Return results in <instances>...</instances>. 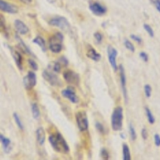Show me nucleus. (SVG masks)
<instances>
[{"mask_svg": "<svg viewBox=\"0 0 160 160\" xmlns=\"http://www.w3.org/2000/svg\"><path fill=\"white\" fill-rule=\"evenodd\" d=\"M48 141L51 148L56 152L60 154H68L70 152V147L62 135L58 131L53 133L48 137Z\"/></svg>", "mask_w": 160, "mask_h": 160, "instance_id": "f257e3e1", "label": "nucleus"}, {"mask_svg": "<svg viewBox=\"0 0 160 160\" xmlns=\"http://www.w3.org/2000/svg\"><path fill=\"white\" fill-rule=\"evenodd\" d=\"M111 125L113 131H119L123 125V109L122 107H116L114 109L111 118Z\"/></svg>", "mask_w": 160, "mask_h": 160, "instance_id": "f03ea898", "label": "nucleus"}, {"mask_svg": "<svg viewBox=\"0 0 160 160\" xmlns=\"http://www.w3.org/2000/svg\"><path fill=\"white\" fill-rule=\"evenodd\" d=\"M64 36L61 32H56L53 35L48 41V49L52 53L58 54L62 50V42Z\"/></svg>", "mask_w": 160, "mask_h": 160, "instance_id": "7ed1b4c3", "label": "nucleus"}, {"mask_svg": "<svg viewBox=\"0 0 160 160\" xmlns=\"http://www.w3.org/2000/svg\"><path fill=\"white\" fill-rule=\"evenodd\" d=\"M48 24L52 27L58 28L62 31L68 32L71 29V25L68 20L63 16H55L48 21Z\"/></svg>", "mask_w": 160, "mask_h": 160, "instance_id": "20e7f679", "label": "nucleus"}, {"mask_svg": "<svg viewBox=\"0 0 160 160\" xmlns=\"http://www.w3.org/2000/svg\"><path fill=\"white\" fill-rule=\"evenodd\" d=\"M75 120H76L77 127L81 132L88 131L89 128V122H88V115L86 111H77L75 114Z\"/></svg>", "mask_w": 160, "mask_h": 160, "instance_id": "39448f33", "label": "nucleus"}, {"mask_svg": "<svg viewBox=\"0 0 160 160\" xmlns=\"http://www.w3.org/2000/svg\"><path fill=\"white\" fill-rule=\"evenodd\" d=\"M57 73L53 72V71L48 70H44L42 71V77L44 79L48 82L52 87H61L62 86V82L60 78H58Z\"/></svg>", "mask_w": 160, "mask_h": 160, "instance_id": "423d86ee", "label": "nucleus"}, {"mask_svg": "<svg viewBox=\"0 0 160 160\" xmlns=\"http://www.w3.org/2000/svg\"><path fill=\"white\" fill-rule=\"evenodd\" d=\"M62 77L68 83L71 84L73 86H76V87L79 85V75L72 70H67V71H64L63 74H62Z\"/></svg>", "mask_w": 160, "mask_h": 160, "instance_id": "0eeeda50", "label": "nucleus"}, {"mask_svg": "<svg viewBox=\"0 0 160 160\" xmlns=\"http://www.w3.org/2000/svg\"><path fill=\"white\" fill-rule=\"evenodd\" d=\"M61 95H62V97L68 99L70 102L74 104L78 103L79 102L78 97L76 95V91H75V88L72 87V86H68L65 89L62 90V92H61Z\"/></svg>", "mask_w": 160, "mask_h": 160, "instance_id": "6e6552de", "label": "nucleus"}, {"mask_svg": "<svg viewBox=\"0 0 160 160\" xmlns=\"http://www.w3.org/2000/svg\"><path fill=\"white\" fill-rule=\"evenodd\" d=\"M24 88L27 90L33 89L37 84V75L34 71H28L27 75L23 78L22 80Z\"/></svg>", "mask_w": 160, "mask_h": 160, "instance_id": "1a4fd4ad", "label": "nucleus"}, {"mask_svg": "<svg viewBox=\"0 0 160 160\" xmlns=\"http://www.w3.org/2000/svg\"><path fill=\"white\" fill-rule=\"evenodd\" d=\"M108 61L111 65V68L115 71H117L118 70V67L117 65V56H118V51L115 49L112 46H108Z\"/></svg>", "mask_w": 160, "mask_h": 160, "instance_id": "9d476101", "label": "nucleus"}, {"mask_svg": "<svg viewBox=\"0 0 160 160\" xmlns=\"http://www.w3.org/2000/svg\"><path fill=\"white\" fill-rule=\"evenodd\" d=\"M118 73H119L120 83H121V88H122V95H123L126 102H128V91H127V79H126L125 70H124V68L122 67V65L118 66Z\"/></svg>", "mask_w": 160, "mask_h": 160, "instance_id": "9b49d317", "label": "nucleus"}, {"mask_svg": "<svg viewBox=\"0 0 160 160\" xmlns=\"http://www.w3.org/2000/svg\"><path fill=\"white\" fill-rule=\"evenodd\" d=\"M89 9L96 16H102L107 13V8L98 2H90Z\"/></svg>", "mask_w": 160, "mask_h": 160, "instance_id": "f8f14e48", "label": "nucleus"}, {"mask_svg": "<svg viewBox=\"0 0 160 160\" xmlns=\"http://www.w3.org/2000/svg\"><path fill=\"white\" fill-rule=\"evenodd\" d=\"M0 10L8 14H16L18 12V8L16 6L6 2L4 0H0Z\"/></svg>", "mask_w": 160, "mask_h": 160, "instance_id": "ddd939ff", "label": "nucleus"}, {"mask_svg": "<svg viewBox=\"0 0 160 160\" xmlns=\"http://www.w3.org/2000/svg\"><path fill=\"white\" fill-rule=\"evenodd\" d=\"M14 25H15V30H16L17 33L21 35H27V34L30 31V29L28 26L26 25L22 21H21V20L19 19L15 20Z\"/></svg>", "mask_w": 160, "mask_h": 160, "instance_id": "4468645a", "label": "nucleus"}, {"mask_svg": "<svg viewBox=\"0 0 160 160\" xmlns=\"http://www.w3.org/2000/svg\"><path fill=\"white\" fill-rule=\"evenodd\" d=\"M9 48L15 64H16V66L20 71H22V56L21 55V53L17 51L16 49H14L13 48H11V47H10Z\"/></svg>", "mask_w": 160, "mask_h": 160, "instance_id": "2eb2a0df", "label": "nucleus"}, {"mask_svg": "<svg viewBox=\"0 0 160 160\" xmlns=\"http://www.w3.org/2000/svg\"><path fill=\"white\" fill-rule=\"evenodd\" d=\"M18 35H19V34H18V33L15 34V38L18 41V47H19L20 50H21L24 54H27V55H31V56L35 57V55H34V54L32 53V51H31V49L29 48V47L24 42L23 40L20 38V36Z\"/></svg>", "mask_w": 160, "mask_h": 160, "instance_id": "dca6fc26", "label": "nucleus"}, {"mask_svg": "<svg viewBox=\"0 0 160 160\" xmlns=\"http://www.w3.org/2000/svg\"><path fill=\"white\" fill-rule=\"evenodd\" d=\"M87 57L89 58L90 59H91L94 62H98L102 56H101V54L98 52H97L95 49L91 47H90L88 49V51H87Z\"/></svg>", "mask_w": 160, "mask_h": 160, "instance_id": "f3484780", "label": "nucleus"}, {"mask_svg": "<svg viewBox=\"0 0 160 160\" xmlns=\"http://www.w3.org/2000/svg\"><path fill=\"white\" fill-rule=\"evenodd\" d=\"M35 134H36V139L38 143L39 144L40 146H42L46 141V133L44 129L40 127V128H38V129L36 130Z\"/></svg>", "mask_w": 160, "mask_h": 160, "instance_id": "a211bd4d", "label": "nucleus"}, {"mask_svg": "<svg viewBox=\"0 0 160 160\" xmlns=\"http://www.w3.org/2000/svg\"><path fill=\"white\" fill-rule=\"evenodd\" d=\"M33 43L37 44V45L41 48L42 51L43 52H46L47 50H48V48H47V43H46V41L44 40V38L42 37H41L40 35H37L34 39H33Z\"/></svg>", "mask_w": 160, "mask_h": 160, "instance_id": "6ab92c4d", "label": "nucleus"}, {"mask_svg": "<svg viewBox=\"0 0 160 160\" xmlns=\"http://www.w3.org/2000/svg\"><path fill=\"white\" fill-rule=\"evenodd\" d=\"M0 141H1V143H2L4 151L6 153H9L11 151V140L8 138H7V137L4 136L3 135H0Z\"/></svg>", "mask_w": 160, "mask_h": 160, "instance_id": "aec40b11", "label": "nucleus"}, {"mask_svg": "<svg viewBox=\"0 0 160 160\" xmlns=\"http://www.w3.org/2000/svg\"><path fill=\"white\" fill-rule=\"evenodd\" d=\"M48 69L50 70V71H53V72L55 73H59L60 71H61V69H62V65L60 64V62H58V60L57 61H55V62H51V63L49 64V65L48 66Z\"/></svg>", "mask_w": 160, "mask_h": 160, "instance_id": "412c9836", "label": "nucleus"}, {"mask_svg": "<svg viewBox=\"0 0 160 160\" xmlns=\"http://www.w3.org/2000/svg\"><path fill=\"white\" fill-rule=\"evenodd\" d=\"M122 159L123 160H131V155L130 148L128 144H122Z\"/></svg>", "mask_w": 160, "mask_h": 160, "instance_id": "4be33fe9", "label": "nucleus"}, {"mask_svg": "<svg viewBox=\"0 0 160 160\" xmlns=\"http://www.w3.org/2000/svg\"><path fill=\"white\" fill-rule=\"evenodd\" d=\"M31 113H32V116L35 119H38L40 118L41 113L38 106L37 103H33L31 105Z\"/></svg>", "mask_w": 160, "mask_h": 160, "instance_id": "5701e85b", "label": "nucleus"}, {"mask_svg": "<svg viewBox=\"0 0 160 160\" xmlns=\"http://www.w3.org/2000/svg\"><path fill=\"white\" fill-rule=\"evenodd\" d=\"M13 118H14V120H15V123H16L18 129H19L20 131H23L24 127H23V124H22V120H21V118H20V117L18 116V115L16 112H15L14 114H13Z\"/></svg>", "mask_w": 160, "mask_h": 160, "instance_id": "b1692460", "label": "nucleus"}, {"mask_svg": "<svg viewBox=\"0 0 160 160\" xmlns=\"http://www.w3.org/2000/svg\"><path fill=\"white\" fill-rule=\"evenodd\" d=\"M0 18H1V30H2V35H3V36L5 37L6 38H8V35H9V33H8V28H7V27H6L5 25V22H4V18L3 16H2V15H0Z\"/></svg>", "mask_w": 160, "mask_h": 160, "instance_id": "393cba45", "label": "nucleus"}, {"mask_svg": "<svg viewBox=\"0 0 160 160\" xmlns=\"http://www.w3.org/2000/svg\"><path fill=\"white\" fill-rule=\"evenodd\" d=\"M145 111H146V115H147V118H148V122L150 124H154L155 122V118L153 115V114L151 113V110L148 108H145Z\"/></svg>", "mask_w": 160, "mask_h": 160, "instance_id": "a878e982", "label": "nucleus"}, {"mask_svg": "<svg viewBox=\"0 0 160 160\" xmlns=\"http://www.w3.org/2000/svg\"><path fill=\"white\" fill-rule=\"evenodd\" d=\"M129 134L131 141H135L137 138V134L136 131H135V128H134V126H133L132 124H130L129 125Z\"/></svg>", "mask_w": 160, "mask_h": 160, "instance_id": "bb28decb", "label": "nucleus"}, {"mask_svg": "<svg viewBox=\"0 0 160 160\" xmlns=\"http://www.w3.org/2000/svg\"><path fill=\"white\" fill-rule=\"evenodd\" d=\"M124 46H125V48L128 50V51H131V52H135V48L134 44L128 39H125L124 40Z\"/></svg>", "mask_w": 160, "mask_h": 160, "instance_id": "cd10ccee", "label": "nucleus"}, {"mask_svg": "<svg viewBox=\"0 0 160 160\" xmlns=\"http://www.w3.org/2000/svg\"><path fill=\"white\" fill-rule=\"evenodd\" d=\"M99 155L102 159H104V160L110 159V154L109 152H108V150L106 149V148H102V149L100 150Z\"/></svg>", "mask_w": 160, "mask_h": 160, "instance_id": "c85d7f7f", "label": "nucleus"}, {"mask_svg": "<svg viewBox=\"0 0 160 160\" xmlns=\"http://www.w3.org/2000/svg\"><path fill=\"white\" fill-rule=\"evenodd\" d=\"M95 128H96L97 131H98L100 134H102V135H105L106 134L105 128H104V126L102 125L101 122H95Z\"/></svg>", "mask_w": 160, "mask_h": 160, "instance_id": "c756f323", "label": "nucleus"}, {"mask_svg": "<svg viewBox=\"0 0 160 160\" xmlns=\"http://www.w3.org/2000/svg\"><path fill=\"white\" fill-rule=\"evenodd\" d=\"M151 92H152V88H151V85L149 84H146L144 86V94H145L147 98H150L151 95Z\"/></svg>", "mask_w": 160, "mask_h": 160, "instance_id": "7c9ffc66", "label": "nucleus"}, {"mask_svg": "<svg viewBox=\"0 0 160 160\" xmlns=\"http://www.w3.org/2000/svg\"><path fill=\"white\" fill-rule=\"evenodd\" d=\"M94 38H95V41H96L97 43H101L103 40V35H102V33L100 32H95L94 34Z\"/></svg>", "mask_w": 160, "mask_h": 160, "instance_id": "2f4dec72", "label": "nucleus"}, {"mask_svg": "<svg viewBox=\"0 0 160 160\" xmlns=\"http://www.w3.org/2000/svg\"><path fill=\"white\" fill-rule=\"evenodd\" d=\"M28 64H29L30 68H31V69L34 70V71H38V66L35 60L31 59V58H30V59L28 60Z\"/></svg>", "mask_w": 160, "mask_h": 160, "instance_id": "473e14b6", "label": "nucleus"}, {"mask_svg": "<svg viewBox=\"0 0 160 160\" xmlns=\"http://www.w3.org/2000/svg\"><path fill=\"white\" fill-rule=\"evenodd\" d=\"M58 61L60 62V64L62 65V68H67V67L68 66V63H69V62H68V59L66 58L65 56L60 57V58L58 59Z\"/></svg>", "mask_w": 160, "mask_h": 160, "instance_id": "72a5a7b5", "label": "nucleus"}, {"mask_svg": "<svg viewBox=\"0 0 160 160\" xmlns=\"http://www.w3.org/2000/svg\"><path fill=\"white\" fill-rule=\"evenodd\" d=\"M143 28L144 30L148 32V34L150 36L154 37V35H155V34H154V31H153V29L151 28V26L148 25V24H143Z\"/></svg>", "mask_w": 160, "mask_h": 160, "instance_id": "f704fd0d", "label": "nucleus"}, {"mask_svg": "<svg viewBox=\"0 0 160 160\" xmlns=\"http://www.w3.org/2000/svg\"><path fill=\"white\" fill-rule=\"evenodd\" d=\"M139 57L140 58L145 62H148V60H149V56H148V54L146 52H144V51H142V52L139 53Z\"/></svg>", "mask_w": 160, "mask_h": 160, "instance_id": "c9c22d12", "label": "nucleus"}, {"mask_svg": "<svg viewBox=\"0 0 160 160\" xmlns=\"http://www.w3.org/2000/svg\"><path fill=\"white\" fill-rule=\"evenodd\" d=\"M131 38L132 40H134L135 42H136L138 44H142V39L141 38V37H139L138 35H131Z\"/></svg>", "mask_w": 160, "mask_h": 160, "instance_id": "e433bc0d", "label": "nucleus"}, {"mask_svg": "<svg viewBox=\"0 0 160 160\" xmlns=\"http://www.w3.org/2000/svg\"><path fill=\"white\" fill-rule=\"evenodd\" d=\"M151 2L155 6L157 11L160 13V0H151Z\"/></svg>", "mask_w": 160, "mask_h": 160, "instance_id": "4c0bfd02", "label": "nucleus"}, {"mask_svg": "<svg viewBox=\"0 0 160 160\" xmlns=\"http://www.w3.org/2000/svg\"><path fill=\"white\" fill-rule=\"evenodd\" d=\"M154 142L156 147H160V135L158 134H155L154 136Z\"/></svg>", "mask_w": 160, "mask_h": 160, "instance_id": "58836bf2", "label": "nucleus"}, {"mask_svg": "<svg viewBox=\"0 0 160 160\" xmlns=\"http://www.w3.org/2000/svg\"><path fill=\"white\" fill-rule=\"evenodd\" d=\"M141 135H142V138H143L144 140H146L148 137V133L147 131V130L145 128H142V131H141Z\"/></svg>", "mask_w": 160, "mask_h": 160, "instance_id": "ea45409f", "label": "nucleus"}, {"mask_svg": "<svg viewBox=\"0 0 160 160\" xmlns=\"http://www.w3.org/2000/svg\"><path fill=\"white\" fill-rule=\"evenodd\" d=\"M20 1H21L22 2H23V3H25V4H29V3H31V2H32V0H20Z\"/></svg>", "mask_w": 160, "mask_h": 160, "instance_id": "a19ab883", "label": "nucleus"}, {"mask_svg": "<svg viewBox=\"0 0 160 160\" xmlns=\"http://www.w3.org/2000/svg\"><path fill=\"white\" fill-rule=\"evenodd\" d=\"M120 137H121V138H122V139H125L126 137H127V135H126L125 133L122 132V133H120Z\"/></svg>", "mask_w": 160, "mask_h": 160, "instance_id": "79ce46f5", "label": "nucleus"}, {"mask_svg": "<svg viewBox=\"0 0 160 160\" xmlns=\"http://www.w3.org/2000/svg\"><path fill=\"white\" fill-rule=\"evenodd\" d=\"M47 1L51 4H55L57 2V0H47Z\"/></svg>", "mask_w": 160, "mask_h": 160, "instance_id": "37998d69", "label": "nucleus"}]
</instances>
